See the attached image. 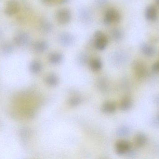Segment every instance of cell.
Returning <instances> with one entry per match:
<instances>
[{
    "label": "cell",
    "mask_w": 159,
    "mask_h": 159,
    "mask_svg": "<svg viewBox=\"0 0 159 159\" xmlns=\"http://www.w3.org/2000/svg\"><path fill=\"white\" fill-rule=\"evenodd\" d=\"M69 104L71 106H77L81 103V100L78 97H73L69 100Z\"/></svg>",
    "instance_id": "obj_22"
},
{
    "label": "cell",
    "mask_w": 159,
    "mask_h": 159,
    "mask_svg": "<svg viewBox=\"0 0 159 159\" xmlns=\"http://www.w3.org/2000/svg\"><path fill=\"white\" fill-rule=\"evenodd\" d=\"M41 30L45 32H49L52 30V24L47 21H43L41 23L40 25Z\"/></svg>",
    "instance_id": "obj_21"
},
{
    "label": "cell",
    "mask_w": 159,
    "mask_h": 159,
    "mask_svg": "<svg viewBox=\"0 0 159 159\" xmlns=\"http://www.w3.org/2000/svg\"><path fill=\"white\" fill-rule=\"evenodd\" d=\"M48 45L46 41H38L34 43L33 48L35 52L42 53L48 48Z\"/></svg>",
    "instance_id": "obj_9"
},
{
    "label": "cell",
    "mask_w": 159,
    "mask_h": 159,
    "mask_svg": "<svg viewBox=\"0 0 159 159\" xmlns=\"http://www.w3.org/2000/svg\"><path fill=\"white\" fill-rule=\"evenodd\" d=\"M157 121L158 123L159 124V115L157 116Z\"/></svg>",
    "instance_id": "obj_27"
},
{
    "label": "cell",
    "mask_w": 159,
    "mask_h": 159,
    "mask_svg": "<svg viewBox=\"0 0 159 159\" xmlns=\"http://www.w3.org/2000/svg\"><path fill=\"white\" fill-rule=\"evenodd\" d=\"M132 102L131 100L129 97L124 98L120 103V108L122 111L129 110L132 106Z\"/></svg>",
    "instance_id": "obj_18"
},
{
    "label": "cell",
    "mask_w": 159,
    "mask_h": 159,
    "mask_svg": "<svg viewBox=\"0 0 159 159\" xmlns=\"http://www.w3.org/2000/svg\"><path fill=\"white\" fill-rule=\"evenodd\" d=\"M116 110V105L113 102L107 101L102 105V110L105 114H112Z\"/></svg>",
    "instance_id": "obj_13"
},
{
    "label": "cell",
    "mask_w": 159,
    "mask_h": 159,
    "mask_svg": "<svg viewBox=\"0 0 159 159\" xmlns=\"http://www.w3.org/2000/svg\"><path fill=\"white\" fill-rule=\"evenodd\" d=\"M146 142V136L143 133H138L134 138L135 144L138 147L143 146L145 144Z\"/></svg>",
    "instance_id": "obj_15"
},
{
    "label": "cell",
    "mask_w": 159,
    "mask_h": 159,
    "mask_svg": "<svg viewBox=\"0 0 159 159\" xmlns=\"http://www.w3.org/2000/svg\"><path fill=\"white\" fill-rule=\"evenodd\" d=\"M42 66L40 62L37 61H33L30 65V70L32 73L37 74L42 70Z\"/></svg>",
    "instance_id": "obj_16"
},
{
    "label": "cell",
    "mask_w": 159,
    "mask_h": 159,
    "mask_svg": "<svg viewBox=\"0 0 159 159\" xmlns=\"http://www.w3.org/2000/svg\"><path fill=\"white\" fill-rule=\"evenodd\" d=\"M13 50V47L8 43H3L0 47V51L3 55H8L12 53Z\"/></svg>",
    "instance_id": "obj_19"
},
{
    "label": "cell",
    "mask_w": 159,
    "mask_h": 159,
    "mask_svg": "<svg viewBox=\"0 0 159 159\" xmlns=\"http://www.w3.org/2000/svg\"><path fill=\"white\" fill-rule=\"evenodd\" d=\"M146 17L149 21H154L157 17V11L154 6H149L145 11Z\"/></svg>",
    "instance_id": "obj_10"
},
{
    "label": "cell",
    "mask_w": 159,
    "mask_h": 159,
    "mask_svg": "<svg viewBox=\"0 0 159 159\" xmlns=\"http://www.w3.org/2000/svg\"><path fill=\"white\" fill-rule=\"evenodd\" d=\"M60 43L64 46H70L75 42V37L71 34L67 32L61 33L59 36Z\"/></svg>",
    "instance_id": "obj_5"
},
{
    "label": "cell",
    "mask_w": 159,
    "mask_h": 159,
    "mask_svg": "<svg viewBox=\"0 0 159 159\" xmlns=\"http://www.w3.org/2000/svg\"><path fill=\"white\" fill-rule=\"evenodd\" d=\"M153 70L159 73V62H157L153 65Z\"/></svg>",
    "instance_id": "obj_25"
},
{
    "label": "cell",
    "mask_w": 159,
    "mask_h": 159,
    "mask_svg": "<svg viewBox=\"0 0 159 159\" xmlns=\"http://www.w3.org/2000/svg\"><path fill=\"white\" fill-rule=\"evenodd\" d=\"M46 84L51 87L57 86L58 84V77L57 75L54 73H50L45 78Z\"/></svg>",
    "instance_id": "obj_12"
},
{
    "label": "cell",
    "mask_w": 159,
    "mask_h": 159,
    "mask_svg": "<svg viewBox=\"0 0 159 159\" xmlns=\"http://www.w3.org/2000/svg\"><path fill=\"white\" fill-rule=\"evenodd\" d=\"M129 129H127V128H120L118 130L117 133L118 135L119 136H126L127 134L129 133Z\"/></svg>",
    "instance_id": "obj_24"
},
{
    "label": "cell",
    "mask_w": 159,
    "mask_h": 159,
    "mask_svg": "<svg viewBox=\"0 0 159 159\" xmlns=\"http://www.w3.org/2000/svg\"><path fill=\"white\" fill-rule=\"evenodd\" d=\"M20 9L19 3L16 0H9L6 6L5 13L7 16H13L16 14Z\"/></svg>",
    "instance_id": "obj_4"
},
{
    "label": "cell",
    "mask_w": 159,
    "mask_h": 159,
    "mask_svg": "<svg viewBox=\"0 0 159 159\" xmlns=\"http://www.w3.org/2000/svg\"><path fill=\"white\" fill-rule=\"evenodd\" d=\"M120 20V15L119 12L115 9H108L105 15L104 22L106 24L117 23Z\"/></svg>",
    "instance_id": "obj_2"
},
{
    "label": "cell",
    "mask_w": 159,
    "mask_h": 159,
    "mask_svg": "<svg viewBox=\"0 0 159 159\" xmlns=\"http://www.w3.org/2000/svg\"><path fill=\"white\" fill-rule=\"evenodd\" d=\"M94 37L96 48L100 50L104 49L107 44V39L105 35L101 31H97L94 34Z\"/></svg>",
    "instance_id": "obj_3"
},
{
    "label": "cell",
    "mask_w": 159,
    "mask_h": 159,
    "mask_svg": "<svg viewBox=\"0 0 159 159\" xmlns=\"http://www.w3.org/2000/svg\"><path fill=\"white\" fill-rule=\"evenodd\" d=\"M30 37L28 34L21 32L18 34L14 37V41L16 44L20 46H25L29 44Z\"/></svg>",
    "instance_id": "obj_7"
},
{
    "label": "cell",
    "mask_w": 159,
    "mask_h": 159,
    "mask_svg": "<svg viewBox=\"0 0 159 159\" xmlns=\"http://www.w3.org/2000/svg\"><path fill=\"white\" fill-rule=\"evenodd\" d=\"M43 3L44 4L47 5H50L55 2L56 0H42Z\"/></svg>",
    "instance_id": "obj_26"
},
{
    "label": "cell",
    "mask_w": 159,
    "mask_h": 159,
    "mask_svg": "<svg viewBox=\"0 0 159 159\" xmlns=\"http://www.w3.org/2000/svg\"><path fill=\"white\" fill-rule=\"evenodd\" d=\"M156 2H157V3L159 4V0H156Z\"/></svg>",
    "instance_id": "obj_28"
},
{
    "label": "cell",
    "mask_w": 159,
    "mask_h": 159,
    "mask_svg": "<svg viewBox=\"0 0 159 159\" xmlns=\"http://www.w3.org/2000/svg\"><path fill=\"white\" fill-rule=\"evenodd\" d=\"M116 151L117 154L123 155L129 151L131 148L130 144L129 142L126 141H119L116 143Z\"/></svg>",
    "instance_id": "obj_6"
},
{
    "label": "cell",
    "mask_w": 159,
    "mask_h": 159,
    "mask_svg": "<svg viewBox=\"0 0 159 159\" xmlns=\"http://www.w3.org/2000/svg\"><path fill=\"white\" fill-rule=\"evenodd\" d=\"M141 50L145 55L147 56H153L156 52V49L154 47L146 44L142 45Z\"/></svg>",
    "instance_id": "obj_14"
},
{
    "label": "cell",
    "mask_w": 159,
    "mask_h": 159,
    "mask_svg": "<svg viewBox=\"0 0 159 159\" xmlns=\"http://www.w3.org/2000/svg\"><path fill=\"white\" fill-rule=\"evenodd\" d=\"M134 70L136 76L139 78H142L146 74V69L145 65L142 62H137L134 63Z\"/></svg>",
    "instance_id": "obj_8"
},
{
    "label": "cell",
    "mask_w": 159,
    "mask_h": 159,
    "mask_svg": "<svg viewBox=\"0 0 159 159\" xmlns=\"http://www.w3.org/2000/svg\"><path fill=\"white\" fill-rule=\"evenodd\" d=\"M56 18L59 23L61 24H68L72 18L71 11L68 8H61L57 11Z\"/></svg>",
    "instance_id": "obj_1"
},
{
    "label": "cell",
    "mask_w": 159,
    "mask_h": 159,
    "mask_svg": "<svg viewBox=\"0 0 159 159\" xmlns=\"http://www.w3.org/2000/svg\"><path fill=\"white\" fill-rule=\"evenodd\" d=\"M63 56L59 52H52L48 56V60L53 64H58L61 62L63 60Z\"/></svg>",
    "instance_id": "obj_11"
},
{
    "label": "cell",
    "mask_w": 159,
    "mask_h": 159,
    "mask_svg": "<svg viewBox=\"0 0 159 159\" xmlns=\"http://www.w3.org/2000/svg\"><path fill=\"white\" fill-rule=\"evenodd\" d=\"M112 38L116 41H120L123 37V33L118 29H115L111 32Z\"/></svg>",
    "instance_id": "obj_20"
},
{
    "label": "cell",
    "mask_w": 159,
    "mask_h": 159,
    "mask_svg": "<svg viewBox=\"0 0 159 159\" xmlns=\"http://www.w3.org/2000/svg\"><path fill=\"white\" fill-rule=\"evenodd\" d=\"M80 16L81 18L84 21H88L90 18V15L89 12L86 9H83L80 12Z\"/></svg>",
    "instance_id": "obj_23"
},
{
    "label": "cell",
    "mask_w": 159,
    "mask_h": 159,
    "mask_svg": "<svg viewBox=\"0 0 159 159\" xmlns=\"http://www.w3.org/2000/svg\"><path fill=\"white\" fill-rule=\"evenodd\" d=\"M102 62L98 58H94L92 60L90 63L91 69L93 72H98L102 68Z\"/></svg>",
    "instance_id": "obj_17"
}]
</instances>
